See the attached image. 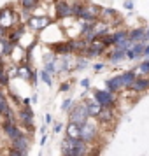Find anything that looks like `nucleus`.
<instances>
[{
    "label": "nucleus",
    "instance_id": "1",
    "mask_svg": "<svg viewBox=\"0 0 149 156\" xmlns=\"http://www.w3.org/2000/svg\"><path fill=\"white\" fill-rule=\"evenodd\" d=\"M88 118H90V114H88L86 105H77L74 111H72V114H70V123L81 128L86 121H88Z\"/></svg>",
    "mask_w": 149,
    "mask_h": 156
},
{
    "label": "nucleus",
    "instance_id": "2",
    "mask_svg": "<svg viewBox=\"0 0 149 156\" xmlns=\"http://www.w3.org/2000/svg\"><path fill=\"white\" fill-rule=\"evenodd\" d=\"M95 100L102 109H111L114 105V93L104 91V90H97L95 91Z\"/></svg>",
    "mask_w": 149,
    "mask_h": 156
},
{
    "label": "nucleus",
    "instance_id": "3",
    "mask_svg": "<svg viewBox=\"0 0 149 156\" xmlns=\"http://www.w3.org/2000/svg\"><path fill=\"white\" fill-rule=\"evenodd\" d=\"M95 135H97V128L95 125H91L90 121H86L84 125L81 126V133H79V139L83 142H90L95 139Z\"/></svg>",
    "mask_w": 149,
    "mask_h": 156
},
{
    "label": "nucleus",
    "instance_id": "4",
    "mask_svg": "<svg viewBox=\"0 0 149 156\" xmlns=\"http://www.w3.org/2000/svg\"><path fill=\"white\" fill-rule=\"evenodd\" d=\"M0 116H5V119L14 123V118H12V112H11V107L7 104V98L4 97V93L0 91Z\"/></svg>",
    "mask_w": 149,
    "mask_h": 156
},
{
    "label": "nucleus",
    "instance_id": "5",
    "mask_svg": "<svg viewBox=\"0 0 149 156\" xmlns=\"http://www.w3.org/2000/svg\"><path fill=\"white\" fill-rule=\"evenodd\" d=\"M2 128H4V132L7 133V137H11L12 140L14 139H18V137H21V132H20V128L18 126H14V123H11V121H4V125H2Z\"/></svg>",
    "mask_w": 149,
    "mask_h": 156
},
{
    "label": "nucleus",
    "instance_id": "6",
    "mask_svg": "<svg viewBox=\"0 0 149 156\" xmlns=\"http://www.w3.org/2000/svg\"><path fill=\"white\" fill-rule=\"evenodd\" d=\"M12 149L20 151L21 154H27V151H28V140H27V137L21 135V137L14 139V140H12Z\"/></svg>",
    "mask_w": 149,
    "mask_h": 156
},
{
    "label": "nucleus",
    "instance_id": "7",
    "mask_svg": "<svg viewBox=\"0 0 149 156\" xmlns=\"http://www.w3.org/2000/svg\"><path fill=\"white\" fill-rule=\"evenodd\" d=\"M105 84H107V90H109L111 93L121 91V90H123V81H121V76H116V77L109 79Z\"/></svg>",
    "mask_w": 149,
    "mask_h": 156
},
{
    "label": "nucleus",
    "instance_id": "8",
    "mask_svg": "<svg viewBox=\"0 0 149 156\" xmlns=\"http://www.w3.org/2000/svg\"><path fill=\"white\" fill-rule=\"evenodd\" d=\"M20 119H21L27 126H32V123H34V114L30 111V107H23L21 111H20Z\"/></svg>",
    "mask_w": 149,
    "mask_h": 156
},
{
    "label": "nucleus",
    "instance_id": "9",
    "mask_svg": "<svg viewBox=\"0 0 149 156\" xmlns=\"http://www.w3.org/2000/svg\"><path fill=\"white\" fill-rule=\"evenodd\" d=\"M70 14H72L70 5L67 2H58L56 4V16L58 18H67V16H70Z\"/></svg>",
    "mask_w": 149,
    "mask_h": 156
},
{
    "label": "nucleus",
    "instance_id": "10",
    "mask_svg": "<svg viewBox=\"0 0 149 156\" xmlns=\"http://www.w3.org/2000/svg\"><path fill=\"white\" fill-rule=\"evenodd\" d=\"M130 88H132L133 91H144V90H147L149 88V81L147 79H135Z\"/></svg>",
    "mask_w": 149,
    "mask_h": 156
},
{
    "label": "nucleus",
    "instance_id": "11",
    "mask_svg": "<svg viewBox=\"0 0 149 156\" xmlns=\"http://www.w3.org/2000/svg\"><path fill=\"white\" fill-rule=\"evenodd\" d=\"M146 39H147V37H146V30L144 28H137L128 35V41H130V42H132V41H140L142 42V41H146Z\"/></svg>",
    "mask_w": 149,
    "mask_h": 156
},
{
    "label": "nucleus",
    "instance_id": "12",
    "mask_svg": "<svg viewBox=\"0 0 149 156\" xmlns=\"http://www.w3.org/2000/svg\"><path fill=\"white\" fill-rule=\"evenodd\" d=\"M48 25H49V20H48V18H32V20H30V27H34V28H37V30L44 28V27H48Z\"/></svg>",
    "mask_w": 149,
    "mask_h": 156
},
{
    "label": "nucleus",
    "instance_id": "13",
    "mask_svg": "<svg viewBox=\"0 0 149 156\" xmlns=\"http://www.w3.org/2000/svg\"><path fill=\"white\" fill-rule=\"evenodd\" d=\"M121 81H123V88H130L132 83L135 81V72H125V74H121Z\"/></svg>",
    "mask_w": 149,
    "mask_h": 156
},
{
    "label": "nucleus",
    "instance_id": "14",
    "mask_svg": "<svg viewBox=\"0 0 149 156\" xmlns=\"http://www.w3.org/2000/svg\"><path fill=\"white\" fill-rule=\"evenodd\" d=\"M104 48H105V46H104V42H102V41H100V42H93V46L88 49V55H90V56L100 55V53H104Z\"/></svg>",
    "mask_w": 149,
    "mask_h": 156
},
{
    "label": "nucleus",
    "instance_id": "15",
    "mask_svg": "<svg viewBox=\"0 0 149 156\" xmlns=\"http://www.w3.org/2000/svg\"><path fill=\"white\" fill-rule=\"evenodd\" d=\"M79 133H81V128L70 123V125H69V128H67V137H69V139H74V140H77Z\"/></svg>",
    "mask_w": 149,
    "mask_h": 156
},
{
    "label": "nucleus",
    "instance_id": "16",
    "mask_svg": "<svg viewBox=\"0 0 149 156\" xmlns=\"http://www.w3.org/2000/svg\"><path fill=\"white\" fill-rule=\"evenodd\" d=\"M86 109H88V114H90V116H98L100 111H102V107H100L98 104H95V102L86 104Z\"/></svg>",
    "mask_w": 149,
    "mask_h": 156
},
{
    "label": "nucleus",
    "instance_id": "17",
    "mask_svg": "<svg viewBox=\"0 0 149 156\" xmlns=\"http://www.w3.org/2000/svg\"><path fill=\"white\" fill-rule=\"evenodd\" d=\"M111 39H112V44H118V42H121V41H126V39H128V32L119 30V32H116Z\"/></svg>",
    "mask_w": 149,
    "mask_h": 156
},
{
    "label": "nucleus",
    "instance_id": "18",
    "mask_svg": "<svg viewBox=\"0 0 149 156\" xmlns=\"http://www.w3.org/2000/svg\"><path fill=\"white\" fill-rule=\"evenodd\" d=\"M74 48H72V42L69 44H58V46H55V51L56 53H69V51H72Z\"/></svg>",
    "mask_w": 149,
    "mask_h": 156
},
{
    "label": "nucleus",
    "instance_id": "19",
    "mask_svg": "<svg viewBox=\"0 0 149 156\" xmlns=\"http://www.w3.org/2000/svg\"><path fill=\"white\" fill-rule=\"evenodd\" d=\"M98 118L102 121H111V119H112V114H111V111H109V109H102V111H100V114H98Z\"/></svg>",
    "mask_w": 149,
    "mask_h": 156
},
{
    "label": "nucleus",
    "instance_id": "20",
    "mask_svg": "<svg viewBox=\"0 0 149 156\" xmlns=\"http://www.w3.org/2000/svg\"><path fill=\"white\" fill-rule=\"evenodd\" d=\"M123 58H126V55H125V53H121V51H114L112 55H111V62L118 63V62H119V60H123Z\"/></svg>",
    "mask_w": 149,
    "mask_h": 156
},
{
    "label": "nucleus",
    "instance_id": "21",
    "mask_svg": "<svg viewBox=\"0 0 149 156\" xmlns=\"http://www.w3.org/2000/svg\"><path fill=\"white\" fill-rule=\"evenodd\" d=\"M7 83H9V77L5 74V70H4V67L0 65V84H7Z\"/></svg>",
    "mask_w": 149,
    "mask_h": 156
},
{
    "label": "nucleus",
    "instance_id": "22",
    "mask_svg": "<svg viewBox=\"0 0 149 156\" xmlns=\"http://www.w3.org/2000/svg\"><path fill=\"white\" fill-rule=\"evenodd\" d=\"M21 2H23V7H25V9L35 7V4H37V0H21Z\"/></svg>",
    "mask_w": 149,
    "mask_h": 156
},
{
    "label": "nucleus",
    "instance_id": "23",
    "mask_svg": "<svg viewBox=\"0 0 149 156\" xmlns=\"http://www.w3.org/2000/svg\"><path fill=\"white\" fill-rule=\"evenodd\" d=\"M23 34V30H16V32H12V35H11V42H16L20 37H21Z\"/></svg>",
    "mask_w": 149,
    "mask_h": 156
},
{
    "label": "nucleus",
    "instance_id": "24",
    "mask_svg": "<svg viewBox=\"0 0 149 156\" xmlns=\"http://www.w3.org/2000/svg\"><path fill=\"white\" fill-rule=\"evenodd\" d=\"M139 70H140L142 74H146V72H149V60H147V62H144V63H140V67H139Z\"/></svg>",
    "mask_w": 149,
    "mask_h": 156
},
{
    "label": "nucleus",
    "instance_id": "25",
    "mask_svg": "<svg viewBox=\"0 0 149 156\" xmlns=\"http://www.w3.org/2000/svg\"><path fill=\"white\" fill-rule=\"evenodd\" d=\"M42 81L48 86H51V77H49V74H48V72H42Z\"/></svg>",
    "mask_w": 149,
    "mask_h": 156
},
{
    "label": "nucleus",
    "instance_id": "26",
    "mask_svg": "<svg viewBox=\"0 0 149 156\" xmlns=\"http://www.w3.org/2000/svg\"><path fill=\"white\" fill-rule=\"evenodd\" d=\"M9 156H27V154H21V153H20V151H16V149H9Z\"/></svg>",
    "mask_w": 149,
    "mask_h": 156
},
{
    "label": "nucleus",
    "instance_id": "27",
    "mask_svg": "<svg viewBox=\"0 0 149 156\" xmlns=\"http://www.w3.org/2000/svg\"><path fill=\"white\" fill-rule=\"evenodd\" d=\"M102 14H104V16H114L116 12H114L112 9H104V11H102Z\"/></svg>",
    "mask_w": 149,
    "mask_h": 156
},
{
    "label": "nucleus",
    "instance_id": "28",
    "mask_svg": "<svg viewBox=\"0 0 149 156\" xmlns=\"http://www.w3.org/2000/svg\"><path fill=\"white\" fill-rule=\"evenodd\" d=\"M70 105H72V100H65L63 105H62V109H63V111H67V109H69Z\"/></svg>",
    "mask_w": 149,
    "mask_h": 156
},
{
    "label": "nucleus",
    "instance_id": "29",
    "mask_svg": "<svg viewBox=\"0 0 149 156\" xmlns=\"http://www.w3.org/2000/svg\"><path fill=\"white\" fill-rule=\"evenodd\" d=\"M125 7H126L128 11H130V9L133 7V4H132V2H130V0H128V2H125Z\"/></svg>",
    "mask_w": 149,
    "mask_h": 156
},
{
    "label": "nucleus",
    "instance_id": "30",
    "mask_svg": "<svg viewBox=\"0 0 149 156\" xmlns=\"http://www.w3.org/2000/svg\"><path fill=\"white\" fill-rule=\"evenodd\" d=\"M81 84L84 86V88H88V86H90V81H88V79H84V81H83V83H81Z\"/></svg>",
    "mask_w": 149,
    "mask_h": 156
},
{
    "label": "nucleus",
    "instance_id": "31",
    "mask_svg": "<svg viewBox=\"0 0 149 156\" xmlns=\"http://www.w3.org/2000/svg\"><path fill=\"white\" fill-rule=\"evenodd\" d=\"M95 69H97V70H102V69H104V65H102V63H97V65H95Z\"/></svg>",
    "mask_w": 149,
    "mask_h": 156
},
{
    "label": "nucleus",
    "instance_id": "32",
    "mask_svg": "<svg viewBox=\"0 0 149 156\" xmlns=\"http://www.w3.org/2000/svg\"><path fill=\"white\" fill-rule=\"evenodd\" d=\"M67 90H69V84H67V83H65V84H62V91H67Z\"/></svg>",
    "mask_w": 149,
    "mask_h": 156
},
{
    "label": "nucleus",
    "instance_id": "33",
    "mask_svg": "<svg viewBox=\"0 0 149 156\" xmlns=\"http://www.w3.org/2000/svg\"><path fill=\"white\" fill-rule=\"evenodd\" d=\"M62 130V125H55V132H60Z\"/></svg>",
    "mask_w": 149,
    "mask_h": 156
},
{
    "label": "nucleus",
    "instance_id": "34",
    "mask_svg": "<svg viewBox=\"0 0 149 156\" xmlns=\"http://www.w3.org/2000/svg\"><path fill=\"white\" fill-rule=\"evenodd\" d=\"M0 39H4V28L0 27Z\"/></svg>",
    "mask_w": 149,
    "mask_h": 156
},
{
    "label": "nucleus",
    "instance_id": "35",
    "mask_svg": "<svg viewBox=\"0 0 149 156\" xmlns=\"http://www.w3.org/2000/svg\"><path fill=\"white\" fill-rule=\"evenodd\" d=\"M144 55H149V46H146V51H144Z\"/></svg>",
    "mask_w": 149,
    "mask_h": 156
},
{
    "label": "nucleus",
    "instance_id": "36",
    "mask_svg": "<svg viewBox=\"0 0 149 156\" xmlns=\"http://www.w3.org/2000/svg\"><path fill=\"white\" fill-rule=\"evenodd\" d=\"M146 37H149V28H147V30H146Z\"/></svg>",
    "mask_w": 149,
    "mask_h": 156
}]
</instances>
